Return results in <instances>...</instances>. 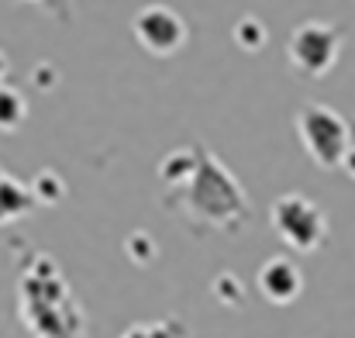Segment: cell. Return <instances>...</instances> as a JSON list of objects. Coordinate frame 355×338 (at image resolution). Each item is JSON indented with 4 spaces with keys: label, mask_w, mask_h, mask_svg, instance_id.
<instances>
[{
    "label": "cell",
    "mask_w": 355,
    "mask_h": 338,
    "mask_svg": "<svg viewBox=\"0 0 355 338\" xmlns=\"http://www.w3.org/2000/svg\"><path fill=\"white\" fill-rule=\"evenodd\" d=\"M342 166H345V169L352 173V180H355V149H349V152H345V159H342Z\"/></svg>",
    "instance_id": "obj_10"
},
{
    "label": "cell",
    "mask_w": 355,
    "mask_h": 338,
    "mask_svg": "<svg viewBox=\"0 0 355 338\" xmlns=\"http://www.w3.org/2000/svg\"><path fill=\"white\" fill-rule=\"evenodd\" d=\"M42 7H49V10H55V14H62L66 17V0H38Z\"/></svg>",
    "instance_id": "obj_9"
},
{
    "label": "cell",
    "mask_w": 355,
    "mask_h": 338,
    "mask_svg": "<svg viewBox=\"0 0 355 338\" xmlns=\"http://www.w3.org/2000/svg\"><path fill=\"white\" fill-rule=\"evenodd\" d=\"M259 290L269 304H293L304 290V273L297 262H290L286 255H276V259H266L262 269H259Z\"/></svg>",
    "instance_id": "obj_6"
},
{
    "label": "cell",
    "mask_w": 355,
    "mask_h": 338,
    "mask_svg": "<svg viewBox=\"0 0 355 338\" xmlns=\"http://www.w3.org/2000/svg\"><path fill=\"white\" fill-rule=\"evenodd\" d=\"M131 31H135L138 45L145 52H152V56H176L187 45V38H190L187 21L166 3L141 7L135 14V21H131Z\"/></svg>",
    "instance_id": "obj_5"
},
{
    "label": "cell",
    "mask_w": 355,
    "mask_h": 338,
    "mask_svg": "<svg viewBox=\"0 0 355 338\" xmlns=\"http://www.w3.org/2000/svg\"><path fill=\"white\" fill-rule=\"evenodd\" d=\"M269 221L276 228V235L297 252H314L328 238V218L321 214V208L314 201H307L300 194L276 197V204L269 211Z\"/></svg>",
    "instance_id": "obj_4"
},
{
    "label": "cell",
    "mask_w": 355,
    "mask_h": 338,
    "mask_svg": "<svg viewBox=\"0 0 355 338\" xmlns=\"http://www.w3.org/2000/svg\"><path fill=\"white\" fill-rule=\"evenodd\" d=\"M297 135H300L307 155L324 169H338L345 152L352 149L349 121L324 104H307L297 111Z\"/></svg>",
    "instance_id": "obj_2"
},
{
    "label": "cell",
    "mask_w": 355,
    "mask_h": 338,
    "mask_svg": "<svg viewBox=\"0 0 355 338\" xmlns=\"http://www.w3.org/2000/svg\"><path fill=\"white\" fill-rule=\"evenodd\" d=\"M342 56V35L328 21H304L290 31L286 59L300 76H324Z\"/></svg>",
    "instance_id": "obj_3"
},
{
    "label": "cell",
    "mask_w": 355,
    "mask_h": 338,
    "mask_svg": "<svg viewBox=\"0 0 355 338\" xmlns=\"http://www.w3.org/2000/svg\"><path fill=\"white\" fill-rule=\"evenodd\" d=\"M0 76H3V56H0Z\"/></svg>",
    "instance_id": "obj_11"
},
{
    "label": "cell",
    "mask_w": 355,
    "mask_h": 338,
    "mask_svg": "<svg viewBox=\"0 0 355 338\" xmlns=\"http://www.w3.org/2000/svg\"><path fill=\"white\" fill-rule=\"evenodd\" d=\"M235 38H238V45H245L248 52H255L266 42V28H262L259 17H241V24L235 28Z\"/></svg>",
    "instance_id": "obj_7"
},
{
    "label": "cell",
    "mask_w": 355,
    "mask_h": 338,
    "mask_svg": "<svg viewBox=\"0 0 355 338\" xmlns=\"http://www.w3.org/2000/svg\"><path fill=\"white\" fill-rule=\"evenodd\" d=\"M24 117V101L14 90H0V128H17Z\"/></svg>",
    "instance_id": "obj_8"
},
{
    "label": "cell",
    "mask_w": 355,
    "mask_h": 338,
    "mask_svg": "<svg viewBox=\"0 0 355 338\" xmlns=\"http://www.w3.org/2000/svg\"><path fill=\"white\" fill-rule=\"evenodd\" d=\"M162 183H166V204L173 214L190 221L193 231L218 228L235 231L248 221V197L235 183V176L204 149H176L162 162Z\"/></svg>",
    "instance_id": "obj_1"
}]
</instances>
